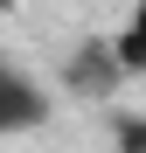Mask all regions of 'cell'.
Masks as SVG:
<instances>
[{
  "mask_svg": "<svg viewBox=\"0 0 146 153\" xmlns=\"http://www.w3.org/2000/svg\"><path fill=\"white\" fill-rule=\"evenodd\" d=\"M125 84H132V76H125V63H118L111 28H104V35H77L70 56H63V70H56V91L77 97V105H111Z\"/></svg>",
  "mask_w": 146,
  "mask_h": 153,
  "instance_id": "6da1fadb",
  "label": "cell"
},
{
  "mask_svg": "<svg viewBox=\"0 0 146 153\" xmlns=\"http://www.w3.org/2000/svg\"><path fill=\"white\" fill-rule=\"evenodd\" d=\"M111 42H118L125 76H146V0H132V7H125V21L111 28Z\"/></svg>",
  "mask_w": 146,
  "mask_h": 153,
  "instance_id": "3957f363",
  "label": "cell"
},
{
  "mask_svg": "<svg viewBox=\"0 0 146 153\" xmlns=\"http://www.w3.org/2000/svg\"><path fill=\"white\" fill-rule=\"evenodd\" d=\"M21 7H28V0H0V14H21Z\"/></svg>",
  "mask_w": 146,
  "mask_h": 153,
  "instance_id": "5b68a950",
  "label": "cell"
},
{
  "mask_svg": "<svg viewBox=\"0 0 146 153\" xmlns=\"http://www.w3.org/2000/svg\"><path fill=\"white\" fill-rule=\"evenodd\" d=\"M49 118H56V91H49L35 70H21V63H0V139L42 132Z\"/></svg>",
  "mask_w": 146,
  "mask_h": 153,
  "instance_id": "7a4b0ae2",
  "label": "cell"
},
{
  "mask_svg": "<svg viewBox=\"0 0 146 153\" xmlns=\"http://www.w3.org/2000/svg\"><path fill=\"white\" fill-rule=\"evenodd\" d=\"M111 153H146V111H111Z\"/></svg>",
  "mask_w": 146,
  "mask_h": 153,
  "instance_id": "277c9868",
  "label": "cell"
}]
</instances>
